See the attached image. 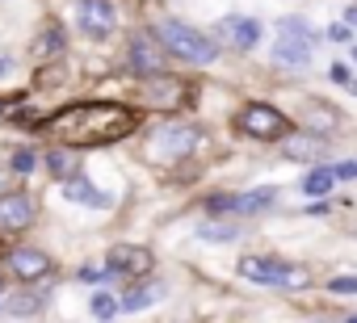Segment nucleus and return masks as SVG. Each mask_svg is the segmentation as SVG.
I'll use <instances>...</instances> for the list:
<instances>
[{
  "label": "nucleus",
  "instance_id": "1",
  "mask_svg": "<svg viewBox=\"0 0 357 323\" xmlns=\"http://www.w3.org/2000/svg\"><path fill=\"white\" fill-rule=\"evenodd\" d=\"M126 130H135V113L122 109V105H101V101L68 105L63 113L51 118V134H59L68 143H89V147L122 139Z\"/></svg>",
  "mask_w": 357,
  "mask_h": 323
},
{
  "label": "nucleus",
  "instance_id": "2",
  "mask_svg": "<svg viewBox=\"0 0 357 323\" xmlns=\"http://www.w3.org/2000/svg\"><path fill=\"white\" fill-rule=\"evenodd\" d=\"M160 42H164L176 59H185V63H215V59H219V47H215L202 30L176 22V17H164V22H160Z\"/></svg>",
  "mask_w": 357,
  "mask_h": 323
},
{
  "label": "nucleus",
  "instance_id": "3",
  "mask_svg": "<svg viewBox=\"0 0 357 323\" xmlns=\"http://www.w3.org/2000/svg\"><path fill=\"white\" fill-rule=\"evenodd\" d=\"M198 143V130L194 126H181V122H168V126H155L151 139H147V155L151 159H185Z\"/></svg>",
  "mask_w": 357,
  "mask_h": 323
},
{
  "label": "nucleus",
  "instance_id": "4",
  "mask_svg": "<svg viewBox=\"0 0 357 323\" xmlns=\"http://www.w3.org/2000/svg\"><path fill=\"white\" fill-rule=\"evenodd\" d=\"M236 126L244 130V134H252V139H261V143H269V139H282L286 130H290V122L273 109V105H265V101H252V105H244L240 109V118H236Z\"/></svg>",
  "mask_w": 357,
  "mask_h": 323
},
{
  "label": "nucleus",
  "instance_id": "5",
  "mask_svg": "<svg viewBox=\"0 0 357 323\" xmlns=\"http://www.w3.org/2000/svg\"><path fill=\"white\" fill-rule=\"evenodd\" d=\"M240 277L261 281V285H303V281H307V273L290 269L286 260H269V256H248V260H240Z\"/></svg>",
  "mask_w": 357,
  "mask_h": 323
},
{
  "label": "nucleus",
  "instance_id": "6",
  "mask_svg": "<svg viewBox=\"0 0 357 323\" xmlns=\"http://www.w3.org/2000/svg\"><path fill=\"white\" fill-rule=\"evenodd\" d=\"M76 22L89 38H105V34H114L118 13H114L109 0H76Z\"/></svg>",
  "mask_w": 357,
  "mask_h": 323
},
{
  "label": "nucleus",
  "instance_id": "7",
  "mask_svg": "<svg viewBox=\"0 0 357 323\" xmlns=\"http://www.w3.org/2000/svg\"><path fill=\"white\" fill-rule=\"evenodd\" d=\"M126 59H130V72H135V76H143V80H151V76H160V72H164V51H160V42H155L151 34H135V38H130Z\"/></svg>",
  "mask_w": 357,
  "mask_h": 323
},
{
  "label": "nucleus",
  "instance_id": "8",
  "mask_svg": "<svg viewBox=\"0 0 357 323\" xmlns=\"http://www.w3.org/2000/svg\"><path fill=\"white\" fill-rule=\"evenodd\" d=\"M219 38L231 42L236 51H252V47L261 42V22H257V17H240V13H231V17L219 22Z\"/></svg>",
  "mask_w": 357,
  "mask_h": 323
},
{
  "label": "nucleus",
  "instance_id": "9",
  "mask_svg": "<svg viewBox=\"0 0 357 323\" xmlns=\"http://www.w3.org/2000/svg\"><path fill=\"white\" fill-rule=\"evenodd\" d=\"M181 97H185V84L181 80H172V76H151V80H143V101L147 105H155V109H176L181 105Z\"/></svg>",
  "mask_w": 357,
  "mask_h": 323
},
{
  "label": "nucleus",
  "instance_id": "10",
  "mask_svg": "<svg viewBox=\"0 0 357 323\" xmlns=\"http://www.w3.org/2000/svg\"><path fill=\"white\" fill-rule=\"evenodd\" d=\"M147 269H151V252L139 244H118L109 252V273H118V277H139Z\"/></svg>",
  "mask_w": 357,
  "mask_h": 323
},
{
  "label": "nucleus",
  "instance_id": "11",
  "mask_svg": "<svg viewBox=\"0 0 357 323\" xmlns=\"http://www.w3.org/2000/svg\"><path fill=\"white\" fill-rule=\"evenodd\" d=\"M30 223H34L30 194H5V198H0V227H5V231H22Z\"/></svg>",
  "mask_w": 357,
  "mask_h": 323
},
{
  "label": "nucleus",
  "instance_id": "12",
  "mask_svg": "<svg viewBox=\"0 0 357 323\" xmlns=\"http://www.w3.org/2000/svg\"><path fill=\"white\" fill-rule=\"evenodd\" d=\"M9 269H13V277H22V281H38V277H47L55 265H51V256L38 252V248H17V252L9 256Z\"/></svg>",
  "mask_w": 357,
  "mask_h": 323
},
{
  "label": "nucleus",
  "instance_id": "13",
  "mask_svg": "<svg viewBox=\"0 0 357 323\" xmlns=\"http://www.w3.org/2000/svg\"><path fill=\"white\" fill-rule=\"evenodd\" d=\"M63 194H68V202H76V206H89V210H109V206H114V202H109V198H105V194H101V189L89 181V177H80V173L63 181Z\"/></svg>",
  "mask_w": 357,
  "mask_h": 323
},
{
  "label": "nucleus",
  "instance_id": "14",
  "mask_svg": "<svg viewBox=\"0 0 357 323\" xmlns=\"http://www.w3.org/2000/svg\"><path fill=\"white\" fill-rule=\"evenodd\" d=\"M328 151V143L319 134H307V130H294L286 134V159H294V164H307V159H319Z\"/></svg>",
  "mask_w": 357,
  "mask_h": 323
},
{
  "label": "nucleus",
  "instance_id": "15",
  "mask_svg": "<svg viewBox=\"0 0 357 323\" xmlns=\"http://www.w3.org/2000/svg\"><path fill=\"white\" fill-rule=\"evenodd\" d=\"M273 63H282V68H307V63H311V42L282 34V38L273 42Z\"/></svg>",
  "mask_w": 357,
  "mask_h": 323
},
{
  "label": "nucleus",
  "instance_id": "16",
  "mask_svg": "<svg viewBox=\"0 0 357 323\" xmlns=\"http://www.w3.org/2000/svg\"><path fill=\"white\" fill-rule=\"evenodd\" d=\"M164 290H168L164 281H143V285H130V290L118 298V306H122L126 315H135V310H147L151 302H160V298H164Z\"/></svg>",
  "mask_w": 357,
  "mask_h": 323
},
{
  "label": "nucleus",
  "instance_id": "17",
  "mask_svg": "<svg viewBox=\"0 0 357 323\" xmlns=\"http://www.w3.org/2000/svg\"><path fill=\"white\" fill-rule=\"evenodd\" d=\"M332 185H336V168H324V164H319V168H311V173L303 177V189H307L311 198H328V194H332Z\"/></svg>",
  "mask_w": 357,
  "mask_h": 323
},
{
  "label": "nucleus",
  "instance_id": "18",
  "mask_svg": "<svg viewBox=\"0 0 357 323\" xmlns=\"http://www.w3.org/2000/svg\"><path fill=\"white\" fill-rule=\"evenodd\" d=\"M273 202H278V189H273V185H261V189H252V194H244L236 210H240V214H261V210H269Z\"/></svg>",
  "mask_w": 357,
  "mask_h": 323
},
{
  "label": "nucleus",
  "instance_id": "19",
  "mask_svg": "<svg viewBox=\"0 0 357 323\" xmlns=\"http://www.w3.org/2000/svg\"><path fill=\"white\" fill-rule=\"evenodd\" d=\"M47 168H51V177L68 181V177H76V155H72L68 147H51V151H47Z\"/></svg>",
  "mask_w": 357,
  "mask_h": 323
},
{
  "label": "nucleus",
  "instance_id": "20",
  "mask_svg": "<svg viewBox=\"0 0 357 323\" xmlns=\"http://www.w3.org/2000/svg\"><path fill=\"white\" fill-rule=\"evenodd\" d=\"M198 235L206 244H231V239H240V223H202Z\"/></svg>",
  "mask_w": 357,
  "mask_h": 323
},
{
  "label": "nucleus",
  "instance_id": "21",
  "mask_svg": "<svg viewBox=\"0 0 357 323\" xmlns=\"http://www.w3.org/2000/svg\"><path fill=\"white\" fill-rule=\"evenodd\" d=\"M122 306H118V298L114 294H93V315L97 319H109V315H118Z\"/></svg>",
  "mask_w": 357,
  "mask_h": 323
},
{
  "label": "nucleus",
  "instance_id": "22",
  "mask_svg": "<svg viewBox=\"0 0 357 323\" xmlns=\"http://www.w3.org/2000/svg\"><path fill=\"white\" fill-rule=\"evenodd\" d=\"M9 168H13V173H34V151H30V147H17Z\"/></svg>",
  "mask_w": 357,
  "mask_h": 323
},
{
  "label": "nucleus",
  "instance_id": "23",
  "mask_svg": "<svg viewBox=\"0 0 357 323\" xmlns=\"http://www.w3.org/2000/svg\"><path fill=\"white\" fill-rule=\"evenodd\" d=\"M38 306H43V298H34V294H22V302H17V298L9 302L13 315H30V310H38Z\"/></svg>",
  "mask_w": 357,
  "mask_h": 323
},
{
  "label": "nucleus",
  "instance_id": "24",
  "mask_svg": "<svg viewBox=\"0 0 357 323\" xmlns=\"http://www.w3.org/2000/svg\"><path fill=\"white\" fill-rule=\"evenodd\" d=\"M328 290H332V294H357V277H332Z\"/></svg>",
  "mask_w": 357,
  "mask_h": 323
},
{
  "label": "nucleus",
  "instance_id": "25",
  "mask_svg": "<svg viewBox=\"0 0 357 323\" xmlns=\"http://www.w3.org/2000/svg\"><path fill=\"white\" fill-rule=\"evenodd\" d=\"M59 47H63V34L59 30H51V34L38 38V51H59Z\"/></svg>",
  "mask_w": 357,
  "mask_h": 323
},
{
  "label": "nucleus",
  "instance_id": "26",
  "mask_svg": "<svg viewBox=\"0 0 357 323\" xmlns=\"http://www.w3.org/2000/svg\"><path fill=\"white\" fill-rule=\"evenodd\" d=\"M336 181H357V159H344V164H336Z\"/></svg>",
  "mask_w": 357,
  "mask_h": 323
},
{
  "label": "nucleus",
  "instance_id": "27",
  "mask_svg": "<svg viewBox=\"0 0 357 323\" xmlns=\"http://www.w3.org/2000/svg\"><path fill=\"white\" fill-rule=\"evenodd\" d=\"M328 38H332V42H349V38H353V34H349V22H344V26H328Z\"/></svg>",
  "mask_w": 357,
  "mask_h": 323
},
{
  "label": "nucleus",
  "instance_id": "28",
  "mask_svg": "<svg viewBox=\"0 0 357 323\" xmlns=\"http://www.w3.org/2000/svg\"><path fill=\"white\" fill-rule=\"evenodd\" d=\"M9 185H13V168H0V198H5V194H13Z\"/></svg>",
  "mask_w": 357,
  "mask_h": 323
},
{
  "label": "nucleus",
  "instance_id": "29",
  "mask_svg": "<svg viewBox=\"0 0 357 323\" xmlns=\"http://www.w3.org/2000/svg\"><path fill=\"white\" fill-rule=\"evenodd\" d=\"M332 80H336V84H353V76H349V68H344V63H336V68H332Z\"/></svg>",
  "mask_w": 357,
  "mask_h": 323
},
{
  "label": "nucleus",
  "instance_id": "30",
  "mask_svg": "<svg viewBox=\"0 0 357 323\" xmlns=\"http://www.w3.org/2000/svg\"><path fill=\"white\" fill-rule=\"evenodd\" d=\"M80 281H101V269H80Z\"/></svg>",
  "mask_w": 357,
  "mask_h": 323
},
{
  "label": "nucleus",
  "instance_id": "31",
  "mask_svg": "<svg viewBox=\"0 0 357 323\" xmlns=\"http://www.w3.org/2000/svg\"><path fill=\"white\" fill-rule=\"evenodd\" d=\"M344 22H349V26H357V5H349V9H344Z\"/></svg>",
  "mask_w": 357,
  "mask_h": 323
},
{
  "label": "nucleus",
  "instance_id": "32",
  "mask_svg": "<svg viewBox=\"0 0 357 323\" xmlns=\"http://www.w3.org/2000/svg\"><path fill=\"white\" fill-rule=\"evenodd\" d=\"M9 72H13V63H9V59H0V76H9Z\"/></svg>",
  "mask_w": 357,
  "mask_h": 323
},
{
  "label": "nucleus",
  "instance_id": "33",
  "mask_svg": "<svg viewBox=\"0 0 357 323\" xmlns=\"http://www.w3.org/2000/svg\"><path fill=\"white\" fill-rule=\"evenodd\" d=\"M344 323H357V315H349V319H344Z\"/></svg>",
  "mask_w": 357,
  "mask_h": 323
},
{
  "label": "nucleus",
  "instance_id": "34",
  "mask_svg": "<svg viewBox=\"0 0 357 323\" xmlns=\"http://www.w3.org/2000/svg\"><path fill=\"white\" fill-rule=\"evenodd\" d=\"M349 88H353V93H357V80H353V84H349Z\"/></svg>",
  "mask_w": 357,
  "mask_h": 323
},
{
  "label": "nucleus",
  "instance_id": "35",
  "mask_svg": "<svg viewBox=\"0 0 357 323\" xmlns=\"http://www.w3.org/2000/svg\"><path fill=\"white\" fill-rule=\"evenodd\" d=\"M353 59H357V47H353Z\"/></svg>",
  "mask_w": 357,
  "mask_h": 323
}]
</instances>
